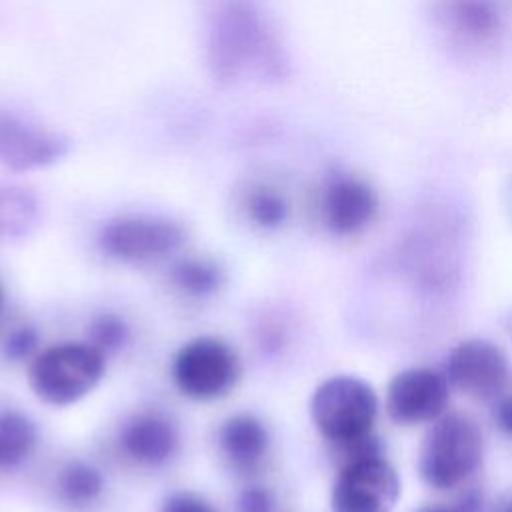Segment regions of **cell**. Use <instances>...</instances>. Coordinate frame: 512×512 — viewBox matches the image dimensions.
Returning <instances> with one entry per match:
<instances>
[{"label": "cell", "mask_w": 512, "mask_h": 512, "mask_svg": "<svg viewBox=\"0 0 512 512\" xmlns=\"http://www.w3.org/2000/svg\"><path fill=\"white\" fill-rule=\"evenodd\" d=\"M204 62L220 86L278 82L286 74L284 50L256 0H212Z\"/></svg>", "instance_id": "6da1fadb"}, {"label": "cell", "mask_w": 512, "mask_h": 512, "mask_svg": "<svg viewBox=\"0 0 512 512\" xmlns=\"http://www.w3.org/2000/svg\"><path fill=\"white\" fill-rule=\"evenodd\" d=\"M106 374V354L88 340L56 342L28 364V386L46 406L68 408L90 396Z\"/></svg>", "instance_id": "7a4b0ae2"}, {"label": "cell", "mask_w": 512, "mask_h": 512, "mask_svg": "<svg viewBox=\"0 0 512 512\" xmlns=\"http://www.w3.org/2000/svg\"><path fill=\"white\" fill-rule=\"evenodd\" d=\"M484 438L466 414H442L422 440L418 452L420 478L434 490H452L466 482L482 464Z\"/></svg>", "instance_id": "3957f363"}, {"label": "cell", "mask_w": 512, "mask_h": 512, "mask_svg": "<svg viewBox=\"0 0 512 512\" xmlns=\"http://www.w3.org/2000/svg\"><path fill=\"white\" fill-rule=\"evenodd\" d=\"M308 412L324 440L344 446L372 434L378 416V396L362 378L336 374L314 388Z\"/></svg>", "instance_id": "277c9868"}, {"label": "cell", "mask_w": 512, "mask_h": 512, "mask_svg": "<svg viewBox=\"0 0 512 512\" xmlns=\"http://www.w3.org/2000/svg\"><path fill=\"white\" fill-rule=\"evenodd\" d=\"M242 366L224 338L200 334L178 346L170 360L174 388L192 402H214L236 386Z\"/></svg>", "instance_id": "5b68a950"}, {"label": "cell", "mask_w": 512, "mask_h": 512, "mask_svg": "<svg viewBox=\"0 0 512 512\" xmlns=\"http://www.w3.org/2000/svg\"><path fill=\"white\" fill-rule=\"evenodd\" d=\"M184 228L164 216L122 214L106 220L98 234V250L122 264H150L172 256L184 244Z\"/></svg>", "instance_id": "8992f818"}, {"label": "cell", "mask_w": 512, "mask_h": 512, "mask_svg": "<svg viewBox=\"0 0 512 512\" xmlns=\"http://www.w3.org/2000/svg\"><path fill=\"white\" fill-rule=\"evenodd\" d=\"M400 478L384 456L350 460L340 466L330 492L332 512H392Z\"/></svg>", "instance_id": "52a82bcc"}, {"label": "cell", "mask_w": 512, "mask_h": 512, "mask_svg": "<svg viewBox=\"0 0 512 512\" xmlns=\"http://www.w3.org/2000/svg\"><path fill=\"white\" fill-rule=\"evenodd\" d=\"M508 372L504 350L486 338H470L456 344L444 366V376L450 388L478 400L500 396Z\"/></svg>", "instance_id": "ba28073f"}, {"label": "cell", "mask_w": 512, "mask_h": 512, "mask_svg": "<svg viewBox=\"0 0 512 512\" xmlns=\"http://www.w3.org/2000/svg\"><path fill=\"white\" fill-rule=\"evenodd\" d=\"M450 402V384L432 368H406L394 374L386 388V410L396 424H430Z\"/></svg>", "instance_id": "9c48e42d"}, {"label": "cell", "mask_w": 512, "mask_h": 512, "mask_svg": "<svg viewBox=\"0 0 512 512\" xmlns=\"http://www.w3.org/2000/svg\"><path fill=\"white\" fill-rule=\"evenodd\" d=\"M68 142L60 134L0 110V166L12 172H32L60 162Z\"/></svg>", "instance_id": "30bf717a"}, {"label": "cell", "mask_w": 512, "mask_h": 512, "mask_svg": "<svg viewBox=\"0 0 512 512\" xmlns=\"http://www.w3.org/2000/svg\"><path fill=\"white\" fill-rule=\"evenodd\" d=\"M378 210V196L370 184L354 176H334L322 190L320 212L326 228L338 236L364 230Z\"/></svg>", "instance_id": "8fae6325"}, {"label": "cell", "mask_w": 512, "mask_h": 512, "mask_svg": "<svg viewBox=\"0 0 512 512\" xmlns=\"http://www.w3.org/2000/svg\"><path fill=\"white\" fill-rule=\"evenodd\" d=\"M122 452L138 466L160 468L168 464L180 446L176 424L160 412H136L120 428Z\"/></svg>", "instance_id": "7c38bea8"}, {"label": "cell", "mask_w": 512, "mask_h": 512, "mask_svg": "<svg viewBox=\"0 0 512 512\" xmlns=\"http://www.w3.org/2000/svg\"><path fill=\"white\" fill-rule=\"evenodd\" d=\"M218 444L232 468L252 472L268 454L270 432L258 416L250 412H236L222 422L218 430Z\"/></svg>", "instance_id": "4fadbf2b"}, {"label": "cell", "mask_w": 512, "mask_h": 512, "mask_svg": "<svg viewBox=\"0 0 512 512\" xmlns=\"http://www.w3.org/2000/svg\"><path fill=\"white\" fill-rule=\"evenodd\" d=\"M40 214V200L32 190L0 184V242H14L32 234Z\"/></svg>", "instance_id": "5bb4252c"}, {"label": "cell", "mask_w": 512, "mask_h": 512, "mask_svg": "<svg viewBox=\"0 0 512 512\" xmlns=\"http://www.w3.org/2000/svg\"><path fill=\"white\" fill-rule=\"evenodd\" d=\"M104 488L106 480L102 470L86 460H72L64 464L56 478L60 500L74 510H84L98 502Z\"/></svg>", "instance_id": "9a60e30c"}, {"label": "cell", "mask_w": 512, "mask_h": 512, "mask_svg": "<svg viewBox=\"0 0 512 512\" xmlns=\"http://www.w3.org/2000/svg\"><path fill=\"white\" fill-rule=\"evenodd\" d=\"M38 444V428L18 410H0V470L20 466Z\"/></svg>", "instance_id": "2e32d148"}, {"label": "cell", "mask_w": 512, "mask_h": 512, "mask_svg": "<svg viewBox=\"0 0 512 512\" xmlns=\"http://www.w3.org/2000/svg\"><path fill=\"white\" fill-rule=\"evenodd\" d=\"M170 278L182 294L190 298H210L224 284V270L214 260L190 256L172 266Z\"/></svg>", "instance_id": "e0dca14e"}, {"label": "cell", "mask_w": 512, "mask_h": 512, "mask_svg": "<svg viewBox=\"0 0 512 512\" xmlns=\"http://www.w3.org/2000/svg\"><path fill=\"white\" fill-rule=\"evenodd\" d=\"M244 210L250 222L262 230H278L290 214L286 196L268 184H252L248 188Z\"/></svg>", "instance_id": "ac0fdd59"}, {"label": "cell", "mask_w": 512, "mask_h": 512, "mask_svg": "<svg viewBox=\"0 0 512 512\" xmlns=\"http://www.w3.org/2000/svg\"><path fill=\"white\" fill-rule=\"evenodd\" d=\"M132 338V328L122 314L100 312L88 324V342L102 350L106 356L116 354L128 346Z\"/></svg>", "instance_id": "d6986e66"}, {"label": "cell", "mask_w": 512, "mask_h": 512, "mask_svg": "<svg viewBox=\"0 0 512 512\" xmlns=\"http://www.w3.org/2000/svg\"><path fill=\"white\" fill-rule=\"evenodd\" d=\"M40 348V334L34 326L22 324L8 332V336L2 342V352L12 362L32 360L38 354Z\"/></svg>", "instance_id": "ffe728a7"}, {"label": "cell", "mask_w": 512, "mask_h": 512, "mask_svg": "<svg viewBox=\"0 0 512 512\" xmlns=\"http://www.w3.org/2000/svg\"><path fill=\"white\" fill-rule=\"evenodd\" d=\"M158 512H220V510L194 490H176L164 498Z\"/></svg>", "instance_id": "44dd1931"}, {"label": "cell", "mask_w": 512, "mask_h": 512, "mask_svg": "<svg viewBox=\"0 0 512 512\" xmlns=\"http://www.w3.org/2000/svg\"><path fill=\"white\" fill-rule=\"evenodd\" d=\"M274 496L266 486L248 484L236 498V512H272Z\"/></svg>", "instance_id": "7402d4cb"}, {"label": "cell", "mask_w": 512, "mask_h": 512, "mask_svg": "<svg viewBox=\"0 0 512 512\" xmlns=\"http://www.w3.org/2000/svg\"><path fill=\"white\" fill-rule=\"evenodd\" d=\"M494 420H496V426L506 436H512V394L498 398L494 408Z\"/></svg>", "instance_id": "603a6c76"}, {"label": "cell", "mask_w": 512, "mask_h": 512, "mask_svg": "<svg viewBox=\"0 0 512 512\" xmlns=\"http://www.w3.org/2000/svg\"><path fill=\"white\" fill-rule=\"evenodd\" d=\"M420 512H460L458 508H446V506H434V508H424Z\"/></svg>", "instance_id": "cb8c5ba5"}, {"label": "cell", "mask_w": 512, "mask_h": 512, "mask_svg": "<svg viewBox=\"0 0 512 512\" xmlns=\"http://www.w3.org/2000/svg\"><path fill=\"white\" fill-rule=\"evenodd\" d=\"M4 306H6V290H4V284L0 282V312L4 310Z\"/></svg>", "instance_id": "d4e9b609"}, {"label": "cell", "mask_w": 512, "mask_h": 512, "mask_svg": "<svg viewBox=\"0 0 512 512\" xmlns=\"http://www.w3.org/2000/svg\"><path fill=\"white\" fill-rule=\"evenodd\" d=\"M504 512H512V502H510V504L504 508Z\"/></svg>", "instance_id": "484cf974"}]
</instances>
